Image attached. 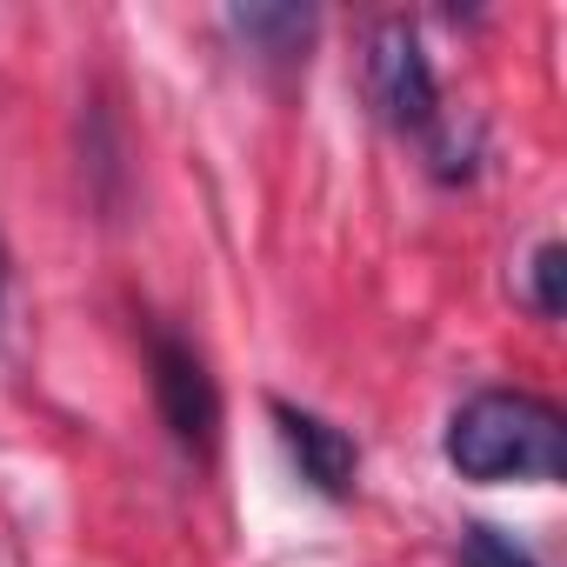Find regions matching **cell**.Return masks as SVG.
<instances>
[{
    "instance_id": "52a82bcc",
    "label": "cell",
    "mask_w": 567,
    "mask_h": 567,
    "mask_svg": "<svg viewBox=\"0 0 567 567\" xmlns=\"http://www.w3.org/2000/svg\"><path fill=\"white\" fill-rule=\"evenodd\" d=\"M461 567H540L514 534L487 527V520H467L461 527Z\"/></svg>"
},
{
    "instance_id": "3957f363",
    "label": "cell",
    "mask_w": 567,
    "mask_h": 567,
    "mask_svg": "<svg viewBox=\"0 0 567 567\" xmlns=\"http://www.w3.org/2000/svg\"><path fill=\"white\" fill-rule=\"evenodd\" d=\"M147 368H154V408L167 421V434L187 447V454H214V434H220V388L207 374V361L194 354V341L167 334V328H147Z\"/></svg>"
},
{
    "instance_id": "5b68a950",
    "label": "cell",
    "mask_w": 567,
    "mask_h": 567,
    "mask_svg": "<svg viewBox=\"0 0 567 567\" xmlns=\"http://www.w3.org/2000/svg\"><path fill=\"white\" fill-rule=\"evenodd\" d=\"M227 28L267 61H295L315 41V8H227Z\"/></svg>"
},
{
    "instance_id": "277c9868",
    "label": "cell",
    "mask_w": 567,
    "mask_h": 567,
    "mask_svg": "<svg viewBox=\"0 0 567 567\" xmlns=\"http://www.w3.org/2000/svg\"><path fill=\"white\" fill-rule=\"evenodd\" d=\"M267 414H274V427H280V447H288V461L301 467V481H308L315 494L341 501V494L354 487L361 454H354V441H348L334 421H321L315 408H295V401H267Z\"/></svg>"
},
{
    "instance_id": "8992f818",
    "label": "cell",
    "mask_w": 567,
    "mask_h": 567,
    "mask_svg": "<svg viewBox=\"0 0 567 567\" xmlns=\"http://www.w3.org/2000/svg\"><path fill=\"white\" fill-rule=\"evenodd\" d=\"M560 280H567V247H560V240H540L534 260H527V301H534L540 321H560V308H567Z\"/></svg>"
},
{
    "instance_id": "7a4b0ae2",
    "label": "cell",
    "mask_w": 567,
    "mask_h": 567,
    "mask_svg": "<svg viewBox=\"0 0 567 567\" xmlns=\"http://www.w3.org/2000/svg\"><path fill=\"white\" fill-rule=\"evenodd\" d=\"M368 101L388 127L421 134L441 121V87H434V61L421 48V34L394 14L368 34Z\"/></svg>"
},
{
    "instance_id": "ba28073f",
    "label": "cell",
    "mask_w": 567,
    "mask_h": 567,
    "mask_svg": "<svg viewBox=\"0 0 567 567\" xmlns=\"http://www.w3.org/2000/svg\"><path fill=\"white\" fill-rule=\"evenodd\" d=\"M0 301H8V247H0Z\"/></svg>"
},
{
    "instance_id": "6da1fadb",
    "label": "cell",
    "mask_w": 567,
    "mask_h": 567,
    "mask_svg": "<svg viewBox=\"0 0 567 567\" xmlns=\"http://www.w3.org/2000/svg\"><path fill=\"white\" fill-rule=\"evenodd\" d=\"M441 454L467 481H560L567 474V421L540 394L481 388L454 408Z\"/></svg>"
}]
</instances>
